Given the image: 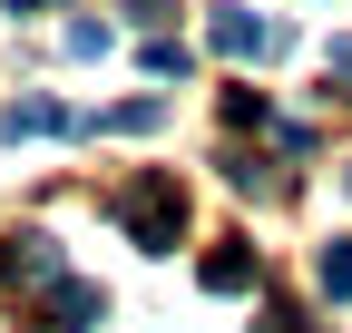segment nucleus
Returning <instances> with one entry per match:
<instances>
[{"mask_svg": "<svg viewBox=\"0 0 352 333\" xmlns=\"http://www.w3.org/2000/svg\"><path fill=\"white\" fill-rule=\"evenodd\" d=\"M118 226L138 235L147 255H166V245L186 235V186H176V177H157V166H147V177H127V186H118Z\"/></svg>", "mask_w": 352, "mask_h": 333, "instance_id": "obj_1", "label": "nucleus"}, {"mask_svg": "<svg viewBox=\"0 0 352 333\" xmlns=\"http://www.w3.org/2000/svg\"><path fill=\"white\" fill-rule=\"evenodd\" d=\"M206 39H215L226 59H274V50H284V30H274V20H245V10H215Z\"/></svg>", "mask_w": 352, "mask_h": 333, "instance_id": "obj_2", "label": "nucleus"}, {"mask_svg": "<svg viewBox=\"0 0 352 333\" xmlns=\"http://www.w3.org/2000/svg\"><path fill=\"white\" fill-rule=\"evenodd\" d=\"M69 128H78V118L59 98H10V108H0V138H69Z\"/></svg>", "mask_w": 352, "mask_h": 333, "instance_id": "obj_3", "label": "nucleus"}, {"mask_svg": "<svg viewBox=\"0 0 352 333\" xmlns=\"http://www.w3.org/2000/svg\"><path fill=\"white\" fill-rule=\"evenodd\" d=\"M98 314H108L98 284H59V275H50V333H88Z\"/></svg>", "mask_w": 352, "mask_h": 333, "instance_id": "obj_4", "label": "nucleus"}, {"mask_svg": "<svg viewBox=\"0 0 352 333\" xmlns=\"http://www.w3.org/2000/svg\"><path fill=\"white\" fill-rule=\"evenodd\" d=\"M0 275H20V284H50V275H59V245H50V235H10Z\"/></svg>", "mask_w": 352, "mask_h": 333, "instance_id": "obj_5", "label": "nucleus"}, {"mask_svg": "<svg viewBox=\"0 0 352 333\" xmlns=\"http://www.w3.org/2000/svg\"><path fill=\"white\" fill-rule=\"evenodd\" d=\"M245 284H254V255L245 245H215L206 255V294H245Z\"/></svg>", "mask_w": 352, "mask_h": 333, "instance_id": "obj_6", "label": "nucleus"}, {"mask_svg": "<svg viewBox=\"0 0 352 333\" xmlns=\"http://www.w3.org/2000/svg\"><path fill=\"white\" fill-rule=\"evenodd\" d=\"M157 118H166V98H127V108H108V118H98V128H108V138H147Z\"/></svg>", "mask_w": 352, "mask_h": 333, "instance_id": "obj_7", "label": "nucleus"}, {"mask_svg": "<svg viewBox=\"0 0 352 333\" xmlns=\"http://www.w3.org/2000/svg\"><path fill=\"white\" fill-rule=\"evenodd\" d=\"M314 275H323V294H333V304L352 294V235H342V245H323V265H314Z\"/></svg>", "mask_w": 352, "mask_h": 333, "instance_id": "obj_8", "label": "nucleus"}, {"mask_svg": "<svg viewBox=\"0 0 352 333\" xmlns=\"http://www.w3.org/2000/svg\"><path fill=\"white\" fill-rule=\"evenodd\" d=\"M108 50V20H69V59H98Z\"/></svg>", "mask_w": 352, "mask_h": 333, "instance_id": "obj_9", "label": "nucleus"}, {"mask_svg": "<svg viewBox=\"0 0 352 333\" xmlns=\"http://www.w3.org/2000/svg\"><path fill=\"white\" fill-rule=\"evenodd\" d=\"M323 69H333V78H352V39H333V50H323Z\"/></svg>", "mask_w": 352, "mask_h": 333, "instance_id": "obj_10", "label": "nucleus"}, {"mask_svg": "<svg viewBox=\"0 0 352 333\" xmlns=\"http://www.w3.org/2000/svg\"><path fill=\"white\" fill-rule=\"evenodd\" d=\"M264 323H274V333H314V323H303V314H284V304H274V314H264Z\"/></svg>", "mask_w": 352, "mask_h": 333, "instance_id": "obj_11", "label": "nucleus"}, {"mask_svg": "<svg viewBox=\"0 0 352 333\" xmlns=\"http://www.w3.org/2000/svg\"><path fill=\"white\" fill-rule=\"evenodd\" d=\"M0 10H39V0H0Z\"/></svg>", "mask_w": 352, "mask_h": 333, "instance_id": "obj_12", "label": "nucleus"}, {"mask_svg": "<svg viewBox=\"0 0 352 333\" xmlns=\"http://www.w3.org/2000/svg\"><path fill=\"white\" fill-rule=\"evenodd\" d=\"M342 186H352V166H342Z\"/></svg>", "mask_w": 352, "mask_h": 333, "instance_id": "obj_13", "label": "nucleus"}]
</instances>
